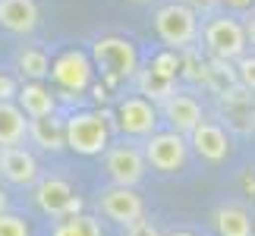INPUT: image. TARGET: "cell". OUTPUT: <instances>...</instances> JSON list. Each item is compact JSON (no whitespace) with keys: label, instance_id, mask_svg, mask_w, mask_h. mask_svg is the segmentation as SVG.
I'll use <instances>...</instances> for the list:
<instances>
[{"label":"cell","instance_id":"1","mask_svg":"<svg viewBox=\"0 0 255 236\" xmlns=\"http://www.w3.org/2000/svg\"><path fill=\"white\" fill-rule=\"evenodd\" d=\"M92 66L101 70L107 85H123L139 73V51L123 35H101L92 41Z\"/></svg>","mask_w":255,"mask_h":236},{"label":"cell","instance_id":"2","mask_svg":"<svg viewBox=\"0 0 255 236\" xmlns=\"http://www.w3.org/2000/svg\"><path fill=\"white\" fill-rule=\"evenodd\" d=\"M199 41H202L205 54H208L211 60H227V63L240 60V57L246 54V47H249L243 22L237 16H227V13L205 19V25L199 32Z\"/></svg>","mask_w":255,"mask_h":236},{"label":"cell","instance_id":"3","mask_svg":"<svg viewBox=\"0 0 255 236\" xmlns=\"http://www.w3.org/2000/svg\"><path fill=\"white\" fill-rule=\"evenodd\" d=\"M154 32L164 44H167V51H189V47H199V13H192L186 3H164L158 13H154Z\"/></svg>","mask_w":255,"mask_h":236},{"label":"cell","instance_id":"4","mask_svg":"<svg viewBox=\"0 0 255 236\" xmlns=\"http://www.w3.org/2000/svg\"><path fill=\"white\" fill-rule=\"evenodd\" d=\"M66 148L76 154H101L107 151V139H111V129H107L104 114L98 111H76L66 117Z\"/></svg>","mask_w":255,"mask_h":236},{"label":"cell","instance_id":"5","mask_svg":"<svg viewBox=\"0 0 255 236\" xmlns=\"http://www.w3.org/2000/svg\"><path fill=\"white\" fill-rule=\"evenodd\" d=\"M145 164H151L158 173H176L186 164V154H189V139L180 132H154L145 139Z\"/></svg>","mask_w":255,"mask_h":236},{"label":"cell","instance_id":"6","mask_svg":"<svg viewBox=\"0 0 255 236\" xmlns=\"http://www.w3.org/2000/svg\"><path fill=\"white\" fill-rule=\"evenodd\" d=\"M158 104H151L148 98L142 95H129L117 104V126L126 135H135V139H148V135L158 132Z\"/></svg>","mask_w":255,"mask_h":236},{"label":"cell","instance_id":"7","mask_svg":"<svg viewBox=\"0 0 255 236\" xmlns=\"http://www.w3.org/2000/svg\"><path fill=\"white\" fill-rule=\"evenodd\" d=\"M92 76H95V66H92V57L79 47H70V51L57 54L51 60V79L66 92H85L92 85Z\"/></svg>","mask_w":255,"mask_h":236},{"label":"cell","instance_id":"8","mask_svg":"<svg viewBox=\"0 0 255 236\" xmlns=\"http://www.w3.org/2000/svg\"><path fill=\"white\" fill-rule=\"evenodd\" d=\"M145 154L135 145H117V148L104 151V170L114 180V186H123V189H135L145 176Z\"/></svg>","mask_w":255,"mask_h":236},{"label":"cell","instance_id":"9","mask_svg":"<svg viewBox=\"0 0 255 236\" xmlns=\"http://www.w3.org/2000/svg\"><path fill=\"white\" fill-rule=\"evenodd\" d=\"M98 211H101L107 221L129 227V224L145 218V202H142V195L135 189L111 186V189H104L101 195H98Z\"/></svg>","mask_w":255,"mask_h":236},{"label":"cell","instance_id":"10","mask_svg":"<svg viewBox=\"0 0 255 236\" xmlns=\"http://www.w3.org/2000/svg\"><path fill=\"white\" fill-rule=\"evenodd\" d=\"M35 202L38 208H41L47 218H66V214H79L82 202L73 195V186L60 180V176H47V180H41L35 186Z\"/></svg>","mask_w":255,"mask_h":236},{"label":"cell","instance_id":"11","mask_svg":"<svg viewBox=\"0 0 255 236\" xmlns=\"http://www.w3.org/2000/svg\"><path fill=\"white\" fill-rule=\"evenodd\" d=\"M161 114H164V120L170 123V129H173V132H180V135H189L195 126L205 120L202 104L195 101L192 95L176 92V88H173V92L161 101Z\"/></svg>","mask_w":255,"mask_h":236},{"label":"cell","instance_id":"12","mask_svg":"<svg viewBox=\"0 0 255 236\" xmlns=\"http://www.w3.org/2000/svg\"><path fill=\"white\" fill-rule=\"evenodd\" d=\"M189 145H192V151L208 164H221L224 157L230 154V139H227V132H224V126L211 123V120H202L189 132Z\"/></svg>","mask_w":255,"mask_h":236},{"label":"cell","instance_id":"13","mask_svg":"<svg viewBox=\"0 0 255 236\" xmlns=\"http://www.w3.org/2000/svg\"><path fill=\"white\" fill-rule=\"evenodd\" d=\"M0 176L13 186H32L38 183V161L35 154L16 145V148H0Z\"/></svg>","mask_w":255,"mask_h":236},{"label":"cell","instance_id":"14","mask_svg":"<svg viewBox=\"0 0 255 236\" xmlns=\"http://www.w3.org/2000/svg\"><path fill=\"white\" fill-rule=\"evenodd\" d=\"M221 104V117L227 120L237 132H252L255 126V95H249L246 88H230L227 95L218 98Z\"/></svg>","mask_w":255,"mask_h":236},{"label":"cell","instance_id":"15","mask_svg":"<svg viewBox=\"0 0 255 236\" xmlns=\"http://www.w3.org/2000/svg\"><path fill=\"white\" fill-rule=\"evenodd\" d=\"M41 22L35 0H0V25L13 35H32Z\"/></svg>","mask_w":255,"mask_h":236},{"label":"cell","instance_id":"16","mask_svg":"<svg viewBox=\"0 0 255 236\" xmlns=\"http://www.w3.org/2000/svg\"><path fill=\"white\" fill-rule=\"evenodd\" d=\"M16 104L28 120H41V117L57 114V98L47 85L41 82H22L16 88Z\"/></svg>","mask_w":255,"mask_h":236},{"label":"cell","instance_id":"17","mask_svg":"<svg viewBox=\"0 0 255 236\" xmlns=\"http://www.w3.org/2000/svg\"><path fill=\"white\" fill-rule=\"evenodd\" d=\"M28 139L44 151H63L66 148V123L57 114L41 117V120H28Z\"/></svg>","mask_w":255,"mask_h":236},{"label":"cell","instance_id":"18","mask_svg":"<svg viewBox=\"0 0 255 236\" xmlns=\"http://www.w3.org/2000/svg\"><path fill=\"white\" fill-rule=\"evenodd\" d=\"M28 135V117L16 101H0V148H16Z\"/></svg>","mask_w":255,"mask_h":236},{"label":"cell","instance_id":"19","mask_svg":"<svg viewBox=\"0 0 255 236\" xmlns=\"http://www.w3.org/2000/svg\"><path fill=\"white\" fill-rule=\"evenodd\" d=\"M214 227L218 236H252V218L246 208H237V205H224V208L214 211Z\"/></svg>","mask_w":255,"mask_h":236},{"label":"cell","instance_id":"20","mask_svg":"<svg viewBox=\"0 0 255 236\" xmlns=\"http://www.w3.org/2000/svg\"><path fill=\"white\" fill-rule=\"evenodd\" d=\"M16 70L22 73L28 82H41L44 76H51V57H47L44 47L25 44V47H19V54H16Z\"/></svg>","mask_w":255,"mask_h":236},{"label":"cell","instance_id":"21","mask_svg":"<svg viewBox=\"0 0 255 236\" xmlns=\"http://www.w3.org/2000/svg\"><path fill=\"white\" fill-rule=\"evenodd\" d=\"M237 70L227 63V60H211L208 57V66H205V88H211L214 95H227L230 88H237Z\"/></svg>","mask_w":255,"mask_h":236},{"label":"cell","instance_id":"22","mask_svg":"<svg viewBox=\"0 0 255 236\" xmlns=\"http://www.w3.org/2000/svg\"><path fill=\"white\" fill-rule=\"evenodd\" d=\"M51 236H104L101 233V221L92 214H73L70 221H60L54 227Z\"/></svg>","mask_w":255,"mask_h":236},{"label":"cell","instance_id":"23","mask_svg":"<svg viewBox=\"0 0 255 236\" xmlns=\"http://www.w3.org/2000/svg\"><path fill=\"white\" fill-rule=\"evenodd\" d=\"M148 70H154L158 76L176 82V76H180V54H176V51H161V54H154L151 63H148Z\"/></svg>","mask_w":255,"mask_h":236},{"label":"cell","instance_id":"24","mask_svg":"<svg viewBox=\"0 0 255 236\" xmlns=\"http://www.w3.org/2000/svg\"><path fill=\"white\" fill-rule=\"evenodd\" d=\"M237 82L249 95H255V54H243L237 60Z\"/></svg>","mask_w":255,"mask_h":236},{"label":"cell","instance_id":"25","mask_svg":"<svg viewBox=\"0 0 255 236\" xmlns=\"http://www.w3.org/2000/svg\"><path fill=\"white\" fill-rule=\"evenodd\" d=\"M0 236H28V224L19 214L0 211Z\"/></svg>","mask_w":255,"mask_h":236},{"label":"cell","instance_id":"26","mask_svg":"<svg viewBox=\"0 0 255 236\" xmlns=\"http://www.w3.org/2000/svg\"><path fill=\"white\" fill-rule=\"evenodd\" d=\"M126 236H161L158 233V227H154L151 221H135V224H129V227H126Z\"/></svg>","mask_w":255,"mask_h":236},{"label":"cell","instance_id":"27","mask_svg":"<svg viewBox=\"0 0 255 236\" xmlns=\"http://www.w3.org/2000/svg\"><path fill=\"white\" fill-rule=\"evenodd\" d=\"M192 9V13H214V9L221 6V0H180Z\"/></svg>","mask_w":255,"mask_h":236},{"label":"cell","instance_id":"28","mask_svg":"<svg viewBox=\"0 0 255 236\" xmlns=\"http://www.w3.org/2000/svg\"><path fill=\"white\" fill-rule=\"evenodd\" d=\"M16 98V82L9 76H0V101H13Z\"/></svg>","mask_w":255,"mask_h":236},{"label":"cell","instance_id":"29","mask_svg":"<svg viewBox=\"0 0 255 236\" xmlns=\"http://www.w3.org/2000/svg\"><path fill=\"white\" fill-rule=\"evenodd\" d=\"M221 3L227 6V9H233V13H249L255 0H221Z\"/></svg>","mask_w":255,"mask_h":236},{"label":"cell","instance_id":"30","mask_svg":"<svg viewBox=\"0 0 255 236\" xmlns=\"http://www.w3.org/2000/svg\"><path fill=\"white\" fill-rule=\"evenodd\" d=\"M243 28H246V44H252V47H255V13H249V16H246Z\"/></svg>","mask_w":255,"mask_h":236},{"label":"cell","instance_id":"31","mask_svg":"<svg viewBox=\"0 0 255 236\" xmlns=\"http://www.w3.org/2000/svg\"><path fill=\"white\" fill-rule=\"evenodd\" d=\"M167 236H195V233H189V230H173V233H167Z\"/></svg>","mask_w":255,"mask_h":236},{"label":"cell","instance_id":"32","mask_svg":"<svg viewBox=\"0 0 255 236\" xmlns=\"http://www.w3.org/2000/svg\"><path fill=\"white\" fill-rule=\"evenodd\" d=\"M6 208V195H3V189H0V211Z\"/></svg>","mask_w":255,"mask_h":236},{"label":"cell","instance_id":"33","mask_svg":"<svg viewBox=\"0 0 255 236\" xmlns=\"http://www.w3.org/2000/svg\"><path fill=\"white\" fill-rule=\"evenodd\" d=\"M129 3H151V0H129Z\"/></svg>","mask_w":255,"mask_h":236},{"label":"cell","instance_id":"34","mask_svg":"<svg viewBox=\"0 0 255 236\" xmlns=\"http://www.w3.org/2000/svg\"><path fill=\"white\" fill-rule=\"evenodd\" d=\"M252 129H255V126H252Z\"/></svg>","mask_w":255,"mask_h":236}]
</instances>
